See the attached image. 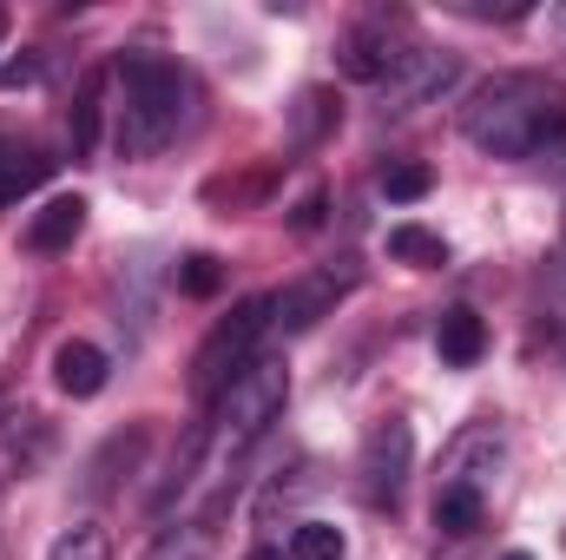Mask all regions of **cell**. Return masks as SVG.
<instances>
[{"mask_svg":"<svg viewBox=\"0 0 566 560\" xmlns=\"http://www.w3.org/2000/svg\"><path fill=\"white\" fill-rule=\"evenodd\" d=\"M99 93H106V73H86L80 93H73V113H66L73 158H93V145H99Z\"/></svg>","mask_w":566,"mask_h":560,"instance_id":"9a60e30c","label":"cell"},{"mask_svg":"<svg viewBox=\"0 0 566 560\" xmlns=\"http://www.w3.org/2000/svg\"><path fill=\"white\" fill-rule=\"evenodd\" d=\"M409 462H416V435H409V422H376L369 428V442H363V501L369 508H396V495H402V481H409Z\"/></svg>","mask_w":566,"mask_h":560,"instance_id":"5b68a950","label":"cell"},{"mask_svg":"<svg viewBox=\"0 0 566 560\" xmlns=\"http://www.w3.org/2000/svg\"><path fill=\"white\" fill-rule=\"evenodd\" d=\"M80 231H86V198H80V191L46 198V205L33 211V225H27V251H40V258L73 251V238H80Z\"/></svg>","mask_w":566,"mask_h":560,"instance_id":"9c48e42d","label":"cell"},{"mask_svg":"<svg viewBox=\"0 0 566 560\" xmlns=\"http://www.w3.org/2000/svg\"><path fill=\"white\" fill-rule=\"evenodd\" d=\"M349 290V271H310V278H296V283H283L277 297H271V323L277 330H310L316 317H329V303Z\"/></svg>","mask_w":566,"mask_h":560,"instance_id":"52a82bcc","label":"cell"},{"mask_svg":"<svg viewBox=\"0 0 566 560\" xmlns=\"http://www.w3.org/2000/svg\"><path fill=\"white\" fill-rule=\"evenodd\" d=\"M481 515H488V488H474V481H441L434 488V528L441 535L468 541L481 528Z\"/></svg>","mask_w":566,"mask_h":560,"instance_id":"5bb4252c","label":"cell"},{"mask_svg":"<svg viewBox=\"0 0 566 560\" xmlns=\"http://www.w3.org/2000/svg\"><path fill=\"white\" fill-rule=\"evenodd\" d=\"M290 225H296V231H316V225H323V191H310V198L296 205V218H290Z\"/></svg>","mask_w":566,"mask_h":560,"instance_id":"603a6c76","label":"cell"},{"mask_svg":"<svg viewBox=\"0 0 566 560\" xmlns=\"http://www.w3.org/2000/svg\"><path fill=\"white\" fill-rule=\"evenodd\" d=\"M283 403H290V370H283L277 356H258L218 403H211V422H205V448L218 455V462H238L271 422L283 416Z\"/></svg>","mask_w":566,"mask_h":560,"instance_id":"3957f363","label":"cell"},{"mask_svg":"<svg viewBox=\"0 0 566 560\" xmlns=\"http://www.w3.org/2000/svg\"><path fill=\"white\" fill-rule=\"evenodd\" d=\"M389 258L416 265V271H441L448 245H441V231H422V225H389Z\"/></svg>","mask_w":566,"mask_h":560,"instance_id":"2e32d148","label":"cell"},{"mask_svg":"<svg viewBox=\"0 0 566 560\" xmlns=\"http://www.w3.org/2000/svg\"><path fill=\"white\" fill-rule=\"evenodd\" d=\"M434 350H441L448 370H474L481 350H488V323H481L468 303H454V310H441V323H434Z\"/></svg>","mask_w":566,"mask_h":560,"instance_id":"7c38bea8","label":"cell"},{"mask_svg":"<svg viewBox=\"0 0 566 560\" xmlns=\"http://www.w3.org/2000/svg\"><path fill=\"white\" fill-rule=\"evenodd\" d=\"M461 133L488 158H534L566 133V86L547 73H494L468 100Z\"/></svg>","mask_w":566,"mask_h":560,"instance_id":"6da1fadb","label":"cell"},{"mask_svg":"<svg viewBox=\"0 0 566 560\" xmlns=\"http://www.w3.org/2000/svg\"><path fill=\"white\" fill-rule=\"evenodd\" d=\"M106 350L99 343H86V336H66L60 350H53V383L73 396V403H86V396H99L106 390Z\"/></svg>","mask_w":566,"mask_h":560,"instance_id":"30bf717a","label":"cell"},{"mask_svg":"<svg viewBox=\"0 0 566 560\" xmlns=\"http://www.w3.org/2000/svg\"><path fill=\"white\" fill-rule=\"evenodd\" d=\"M454 73H461V66H454L448 53H409V66L389 80V106H382V113H416V106H428L434 93L454 86Z\"/></svg>","mask_w":566,"mask_h":560,"instance_id":"ba28073f","label":"cell"},{"mask_svg":"<svg viewBox=\"0 0 566 560\" xmlns=\"http://www.w3.org/2000/svg\"><path fill=\"white\" fill-rule=\"evenodd\" d=\"M178 290H185V297H218V290H224V265L205 258V251H191V258L178 265Z\"/></svg>","mask_w":566,"mask_h":560,"instance_id":"ffe728a7","label":"cell"},{"mask_svg":"<svg viewBox=\"0 0 566 560\" xmlns=\"http://www.w3.org/2000/svg\"><path fill=\"white\" fill-rule=\"evenodd\" d=\"M119 86H126V106H119V152L126 158H151L165 152L178 120H185V73L158 53H119Z\"/></svg>","mask_w":566,"mask_h":560,"instance_id":"7a4b0ae2","label":"cell"},{"mask_svg":"<svg viewBox=\"0 0 566 560\" xmlns=\"http://www.w3.org/2000/svg\"><path fill=\"white\" fill-rule=\"evenodd\" d=\"M46 172H53V158H46L40 145H27V139L0 145V211H7V205H20L33 185H46Z\"/></svg>","mask_w":566,"mask_h":560,"instance_id":"4fadbf2b","label":"cell"},{"mask_svg":"<svg viewBox=\"0 0 566 560\" xmlns=\"http://www.w3.org/2000/svg\"><path fill=\"white\" fill-rule=\"evenodd\" d=\"M271 330V297H244L231 317H218V330L198 343V356H191V396H205V403H218L251 363H258V336Z\"/></svg>","mask_w":566,"mask_h":560,"instance_id":"277c9868","label":"cell"},{"mask_svg":"<svg viewBox=\"0 0 566 560\" xmlns=\"http://www.w3.org/2000/svg\"><path fill=\"white\" fill-rule=\"evenodd\" d=\"M376 185H382V198H389V205H422L428 191H434V172H428L422 158H389Z\"/></svg>","mask_w":566,"mask_h":560,"instance_id":"e0dca14e","label":"cell"},{"mask_svg":"<svg viewBox=\"0 0 566 560\" xmlns=\"http://www.w3.org/2000/svg\"><path fill=\"white\" fill-rule=\"evenodd\" d=\"M33 80H40V60H33V53L0 66V93H13V86H33Z\"/></svg>","mask_w":566,"mask_h":560,"instance_id":"7402d4cb","label":"cell"},{"mask_svg":"<svg viewBox=\"0 0 566 560\" xmlns=\"http://www.w3.org/2000/svg\"><path fill=\"white\" fill-rule=\"evenodd\" d=\"M46 560H113V535H106L99 521H73V528L53 541Z\"/></svg>","mask_w":566,"mask_h":560,"instance_id":"ac0fdd59","label":"cell"},{"mask_svg":"<svg viewBox=\"0 0 566 560\" xmlns=\"http://www.w3.org/2000/svg\"><path fill=\"white\" fill-rule=\"evenodd\" d=\"M244 560H290V554H283V548H251Z\"/></svg>","mask_w":566,"mask_h":560,"instance_id":"cb8c5ba5","label":"cell"},{"mask_svg":"<svg viewBox=\"0 0 566 560\" xmlns=\"http://www.w3.org/2000/svg\"><path fill=\"white\" fill-rule=\"evenodd\" d=\"M329 120H336V106H329V93H303V100H296V139H303V145L316 139V133H323Z\"/></svg>","mask_w":566,"mask_h":560,"instance_id":"44dd1931","label":"cell"},{"mask_svg":"<svg viewBox=\"0 0 566 560\" xmlns=\"http://www.w3.org/2000/svg\"><path fill=\"white\" fill-rule=\"evenodd\" d=\"M349 554V541H343V528H329V521H303L296 535H290V560H343Z\"/></svg>","mask_w":566,"mask_h":560,"instance_id":"d6986e66","label":"cell"},{"mask_svg":"<svg viewBox=\"0 0 566 560\" xmlns=\"http://www.w3.org/2000/svg\"><path fill=\"white\" fill-rule=\"evenodd\" d=\"M402 20H389V13H369L363 27H349V40H343V73L349 80H396L402 66H409V53H402Z\"/></svg>","mask_w":566,"mask_h":560,"instance_id":"8992f818","label":"cell"},{"mask_svg":"<svg viewBox=\"0 0 566 560\" xmlns=\"http://www.w3.org/2000/svg\"><path fill=\"white\" fill-rule=\"evenodd\" d=\"M53 448V428L46 416H0V481L7 475H27V468H40V455Z\"/></svg>","mask_w":566,"mask_h":560,"instance_id":"8fae6325","label":"cell"},{"mask_svg":"<svg viewBox=\"0 0 566 560\" xmlns=\"http://www.w3.org/2000/svg\"><path fill=\"white\" fill-rule=\"evenodd\" d=\"M507 560H534V554H507Z\"/></svg>","mask_w":566,"mask_h":560,"instance_id":"d4e9b609","label":"cell"},{"mask_svg":"<svg viewBox=\"0 0 566 560\" xmlns=\"http://www.w3.org/2000/svg\"><path fill=\"white\" fill-rule=\"evenodd\" d=\"M0 33H7V13H0Z\"/></svg>","mask_w":566,"mask_h":560,"instance_id":"484cf974","label":"cell"}]
</instances>
